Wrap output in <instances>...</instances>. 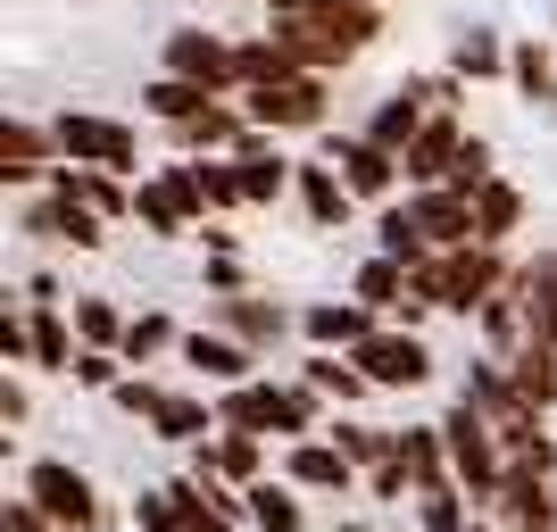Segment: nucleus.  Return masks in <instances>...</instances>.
Returning a JSON list of instances; mask_svg holds the SVG:
<instances>
[{
    "mask_svg": "<svg viewBox=\"0 0 557 532\" xmlns=\"http://www.w3.org/2000/svg\"><path fill=\"white\" fill-rule=\"evenodd\" d=\"M508 275H516V258L499 250V242H458V250H433L424 267H408V292H424V300L449 308V317H474Z\"/></svg>",
    "mask_w": 557,
    "mask_h": 532,
    "instance_id": "f257e3e1",
    "label": "nucleus"
},
{
    "mask_svg": "<svg viewBox=\"0 0 557 532\" xmlns=\"http://www.w3.org/2000/svg\"><path fill=\"white\" fill-rule=\"evenodd\" d=\"M216 417L242 424V433H267V441H317V417H325V392H308V383H225L216 399Z\"/></svg>",
    "mask_w": 557,
    "mask_h": 532,
    "instance_id": "f03ea898",
    "label": "nucleus"
},
{
    "mask_svg": "<svg viewBox=\"0 0 557 532\" xmlns=\"http://www.w3.org/2000/svg\"><path fill=\"white\" fill-rule=\"evenodd\" d=\"M442 433H449V466H458L466 499H474V508H499V483H508V449H499L491 417L458 392V399L442 408Z\"/></svg>",
    "mask_w": 557,
    "mask_h": 532,
    "instance_id": "7ed1b4c3",
    "label": "nucleus"
},
{
    "mask_svg": "<svg viewBox=\"0 0 557 532\" xmlns=\"http://www.w3.org/2000/svg\"><path fill=\"white\" fill-rule=\"evenodd\" d=\"M50 134H59V159H75V166H109V175H134V166H141V134L125 125V116L59 109V116H50Z\"/></svg>",
    "mask_w": 557,
    "mask_h": 532,
    "instance_id": "20e7f679",
    "label": "nucleus"
},
{
    "mask_svg": "<svg viewBox=\"0 0 557 532\" xmlns=\"http://www.w3.org/2000/svg\"><path fill=\"white\" fill-rule=\"evenodd\" d=\"M159 75H184V84H200V92H242V67H233V42L225 34H209V25H175L159 42Z\"/></svg>",
    "mask_w": 557,
    "mask_h": 532,
    "instance_id": "39448f33",
    "label": "nucleus"
},
{
    "mask_svg": "<svg viewBox=\"0 0 557 532\" xmlns=\"http://www.w3.org/2000/svg\"><path fill=\"white\" fill-rule=\"evenodd\" d=\"M250 100V125H267V134H317L333 116V75H292V84H258Z\"/></svg>",
    "mask_w": 557,
    "mask_h": 532,
    "instance_id": "423d86ee",
    "label": "nucleus"
},
{
    "mask_svg": "<svg viewBox=\"0 0 557 532\" xmlns=\"http://www.w3.org/2000/svg\"><path fill=\"white\" fill-rule=\"evenodd\" d=\"M25 491L59 516V532H100V516H109V508H100V491H92V474L67 466V458H25Z\"/></svg>",
    "mask_w": 557,
    "mask_h": 532,
    "instance_id": "0eeeda50",
    "label": "nucleus"
},
{
    "mask_svg": "<svg viewBox=\"0 0 557 532\" xmlns=\"http://www.w3.org/2000/svg\"><path fill=\"white\" fill-rule=\"evenodd\" d=\"M349 358L367 367L374 392H417L424 374H433V349H424V333H408V324H392V317L374 324V333L349 349Z\"/></svg>",
    "mask_w": 557,
    "mask_h": 532,
    "instance_id": "6e6552de",
    "label": "nucleus"
},
{
    "mask_svg": "<svg viewBox=\"0 0 557 532\" xmlns=\"http://www.w3.org/2000/svg\"><path fill=\"white\" fill-rule=\"evenodd\" d=\"M317 159L349 184V200H392L399 175H408V166H399L383 141H367V134H317Z\"/></svg>",
    "mask_w": 557,
    "mask_h": 532,
    "instance_id": "1a4fd4ad",
    "label": "nucleus"
},
{
    "mask_svg": "<svg viewBox=\"0 0 557 532\" xmlns=\"http://www.w3.org/2000/svg\"><path fill=\"white\" fill-rule=\"evenodd\" d=\"M50 166H59V134L34 125V116H9V125H0V184L34 200V191L50 184Z\"/></svg>",
    "mask_w": 557,
    "mask_h": 532,
    "instance_id": "9d476101",
    "label": "nucleus"
},
{
    "mask_svg": "<svg viewBox=\"0 0 557 532\" xmlns=\"http://www.w3.org/2000/svg\"><path fill=\"white\" fill-rule=\"evenodd\" d=\"M17 225L34 233V242H67V250H100L109 242V216L84 209V200H59V191H42V200H25Z\"/></svg>",
    "mask_w": 557,
    "mask_h": 532,
    "instance_id": "9b49d317",
    "label": "nucleus"
},
{
    "mask_svg": "<svg viewBox=\"0 0 557 532\" xmlns=\"http://www.w3.org/2000/svg\"><path fill=\"white\" fill-rule=\"evenodd\" d=\"M175 184H184V200H191L200 225L250 209V200H242V166H233V150H216V159H175Z\"/></svg>",
    "mask_w": 557,
    "mask_h": 532,
    "instance_id": "f8f14e48",
    "label": "nucleus"
},
{
    "mask_svg": "<svg viewBox=\"0 0 557 532\" xmlns=\"http://www.w3.org/2000/svg\"><path fill=\"white\" fill-rule=\"evenodd\" d=\"M233 166H242V200H250V209L292 200V175H300V166L275 150V134H267V125H250V134L233 141Z\"/></svg>",
    "mask_w": 557,
    "mask_h": 532,
    "instance_id": "ddd939ff",
    "label": "nucleus"
},
{
    "mask_svg": "<svg viewBox=\"0 0 557 532\" xmlns=\"http://www.w3.org/2000/svg\"><path fill=\"white\" fill-rule=\"evenodd\" d=\"M209 324H225L233 342H250V349H267V342H283V333H292V308L283 300H267V292H225V300L209 308Z\"/></svg>",
    "mask_w": 557,
    "mask_h": 532,
    "instance_id": "4468645a",
    "label": "nucleus"
},
{
    "mask_svg": "<svg viewBox=\"0 0 557 532\" xmlns=\"http://www.w3.org/2000/svg\"><path fill=\"white\" fill-rule=\"evenodd\" d=\"M283 483H300V491H349L358 483V458H349L342 441H283Z\"/></svg>",
    "mask_w": 557,
    "mask_h": 532,
    "instance_id": "2eb2a0df",
    "label": "nucleus"
},
{
    "mask_svg": "<svg viewBox=\"0 0 557 532\" xmlns=\"http://www.w3.org/2000/svg\"><path fill=\"white\" fill-rule=\"evenodd\" d=\"M408 209H417V225H424V242H433V250L474 242V191H466V184H424Z\"/></svg>",
    "mask_w": 557,
    "mask_h": 532,
    "instance_id": "dca6fc26",
    "label": "nucleus"
},
{
    "mask_svg": "<svg viewBox=\"0 0 557 532\" xmlns=\"http://www.w3.org/2000/svg\"><path fill=\"white\" fill-rule=\"evenodd\" d=\"M458 159H466V125H458V116H424V134L408 141V159H399V166H408V184L424 191V184H449Z\"/></svg>",
    "mask_w": 557,
    "mask_h": 532,
    "instance_id": "f3484780",
    "label": "nucleus"
},
{
    "mask_svg": "<svg viewBox=\"0 0 557 532\" xmlns=\"http://www.w3.org/2000/svg\"><path fill=\"white\" fill-rule=\"evenodd\" d=\"M292 200H300V216H308L317 233H342L349 209H358V200H349V184L333 175L325 159H300V175H292Z\"/></svg>",
    "mask_w": 557,
    "mask_h": 532,
    "instance_id": "a211bd4d",
    "label": "nucleus"
},
{
    "mask_svg": "<svg viewBox=\"0 0 557 532\" xmlns=\"http://www.w3.org/2000/svg\"><path fill=\"white\" fill-rule=\"evenodd\" d=\"M250 342H233L225 324H200V333H184V367L200 374V383H250Z\"/></svg>",
    "mask_w": 557,
    "mask_h": 532,
    "instance_id": "6ab92c4d",
    "label": "nucleus"
},
{
    "mask_svg": "<svg viewBox=\"0 0 557 532\" xmlns=\"http://www.w3.org/2000/svg\"><path fill=\"white\" fill-rule=\"evenodd\" d=\"M491 516H499L508 532H557V483L508 466V483H499V508H491Z\"/></svg>",
    "mask_w": 557,
    "mask_h": 532,
    "instance_id": "aec40b11",
    "label": "nucleus"
},
{
    "mask_svg": "<svg viewBox=\"0 0 557 532\" xmlns=\"http://www.w3.org/2000/svg\"><path fill=\"white\" fill-rule=\"evenodd\" d=\"M516 292H524V333L557 349V250L516 258Z\"/></svg>",
    "mask_w": 557,
    "mask_h": 532,
    "instance_id": "412c9836",
    "label": "nucleus"
},
{
    "mask_svg": "<svg viewBox=\"0 0 557 532\" xmlns=\"http://www.w3.org/2000/svg\"><path fill=\"white\" fill-rule=\"evenodd\" d=\"M134 225H150L159 242H175V233L200 225V216H191V200H184V184H175V166H166V175H150V184H134Z\"/></svg>",
    "mask_w": 557,
    "mask_h": 532,
    "instance_id": "4be33fe9",
    "label": "nucleus"
},
{
    "mask_svg": "<svg viewBox=\"0 0 557 532\" xmlns=\"http://www.w3.org/2000/svg\"><path fill=\"white\" fill-rule=\"evenodd\" d=\"M399 466H408V483H417V491L458 483V466H449V433H442V424H399Z\"/></svg>",
    "mask_w": 557,
    "mask_h": 532,
    "instance_id": "5701e85b",
    "label": "nucleus"
},
{
    "mask_svg": "<svg viewBox=\"0 0 557 532\" xmlns=\"http://www.w3.org/2000/svg\"><path fill=\"white\" fill-rule=\"evenodd\" d=\"M374 324H383V317H374V308H358V300H317V308H300V333H308L317 349H358Z\"/></svg>",
    "mask_w": 557,
    "mask_h": 532,
    "instance_id": "b1692460",
    "label": "nucleus"
},
{
    "mask_svg": "<svg viewBox=\"0 0 557 532\" xmlns=\"http://www.w3.org/2000/svg\"><path fill=\"white\" fill-rule=\"evenodd\" d=\"M474 324H483V358H516V349L533 342V333H524V292H516V275L474 308Z\"/></svg>",
    "mask_w": 557,
    "mask_h": 532,
    "instance_id": "393cba45",
    "label": "nucleus"
},
{
    "mask_svg": "<svg viewBox=\"0 0 557 532\" xmlns=\"http://www.w3.org/2000/svg\"><path fill=\"white\" fill-rule=\"evenodd\" d=\"M200 458H209L225 483H242V491L267 483V433H242V424H225L216 441H200Z\"/></svg>",
    "mask_w": 557,
    "mask_h": 532,
    "instance_id": "a878e982",
    "label": "nucleus"
},
{
    "mask_svg": "<svg viewBox=\"0 0 557 532\" xmlns=\"http://www.w3.org/2000/svg\"><path fill=\"white\" fill-rule=\"evenodd\" d=\"M216 399H191V392H166L159 399V417H150V433L159 441H184V449H200V441H216Z\"/></svg>",
    "mask_w": 557,
    "mask_h": 532,
    "instance_id": "bb28decb",
    "label": "nucleus"
},
{
    "mask_svg": "<svg viewBox=\"0 0 557 532\" xmlns=\"http://www.w3.org/2000/svg\"><path fill=\"white\" fill-rule=\"evenodd\" d=\"M524 216H533V200H524L508 175H491V184L474 191V242H499V250H508V233L524 225Z\"/></svg>",
    "mask_w": 557,
    "mask_h": 532,
    "instance_id": "cd10ccee",
    "label": "nucleus"
},
{
    "mask_svg": "<svg viewBox=\"0 0 557 532\" xmlns=\"http://www.w3.org/2000/svg\"><path fill=\"white\" fill-rule=\"evenodd\" d=\"M308 392H325L333 408H358V399H374V383H367V367L349 358V349H317L308 358V374H300Z\"/></svg>",
    "mask_w": 557,
    "mask_h": 532,
    "instance_id": "c85d7f7f",
    "label": "nucleus"
},
{
    "mask_svg": "<svg viewBox=\"0 0 557 532\" xmlns=\"http://www.w3.org/2000/svg\"><path fill=\"white\" fill-rule=\"evenodd\" d=\"M508 374H516V399H524L533 417H557V349L549 342H524L508 358Z\"/></svg>",
    "mask_w": 557,
    "mask_h": 532,
    "instance_id": "c756f323",
    "label": "nucleus"
},
{
    "mask_svg": "<svg viewBox=\"0 0 557 532\" xmlns=\"http://www.w3.org/2000/svg\"><path fill=\"white\" fill-rule=\"evenodd\" d=\"M424 100H408V92H383L374 100V116H367V141H383V150H392V159H408V141L424 134Z\"/></svg>",
    "mask_w": 557,
    "mask_h": 532,
    "instance_id": "7c9ffc66",
    "label": "nucleus"
},
{
    "mask_svg": "<svg viewBox=\"0 0 557 532\" xmlns=\"http://www.w3.org/2000/svg\"><path fill=\"white\" fill-rule=\"evenodd\" d=\"M349 300L358 308H374V317H392L399 300H408V267H399V258H358V275H349Z\"/></svg>",
    "mask_w": 557,
    "mask_h": 532,
    "instance_id": "2f4dec72",
    "label": "nucleus"
},
{
    "mask_svg": "<svg viewBox=\"0 0 557 532\" xmlns=\"http://www.w3.org/2000/svg\"><path fill=\"white\" fill-rule=\"evenodd\" d=\"M466 399H474V408H483L491 424L524 417V399H516V374H508V358H474V367H466Z\"/></svg>",
    "mask_w": 557,
    "mask_h": 532,
    "instance_id": "473e14b6",
    "label": "nucleus"
},
{
    "mask_svg": "<svg viewBox=\"0 0 557 532\" xmlns=\"http://www.w3.org/2000/svg\"><path fill=\"white\" fill-rule=\"evenodd\" d=\"M233 67H242V92H258V84H292V75H308L292 50L275 42V34H250V42H233Z\"/></svg>",
    "mask_w": 557,
    "mask_h": 532,
    "instance_id": "72a5a7b5",
    "label": "nucleus"
},
{
    "mask_svg": "<svg viewBox=\"0 0 557 532\" xmlns=\"http://www.w3.org/2000/svg\"><path fill=\"white\" fill-rule=\"evenodd\" d=\"M449 75H458V84H491V75H508V42H499L491 25H466L458 42H449Z\"/></svg>",
    "mask_w": 557,
    "mask_h": 532,
    "instance_id": "f704fd0d",
    "label": "nucleus"
},
{
    "mask_svg": "<svg viewBox=\"0 0 557 532\" xmlns=\"http://www.w3.org/2000/svg\"><path fill=\"white\" fill-rule=\"evenodd\" d=\"M374 242H383V258H399V267H424V258H433V242H424L408 200H383V209H374Z\"/></svg>",
    "mask_w": 557,
    "mask_h": 532,
    "instance_id": "c9c22d12",
    "label": "nucleus"
},
{
    "mask_svg": "<svg viewBox=\"0 0 557 532\" xmlns=\"http://www.w3.org/2000/svg\"><path fill=\"white\" fill-rule=\"evenodd\" d=\"M242 499H250V532H308L300 483H275V474H267V483H250Z\"/></svg>",
    "mask_w": 557,
    "mask_h": 532,
    "instance_id": "e433bc0d",
    "label": "nucleus"
},
{
    "mask_svg": "<svg viewBox=\"0 0 557 532\" xmlns=\"http://www.w3.org/2000/svg\"><path fill=\"white\" fill-rule=\"evenodd\" d=\"M166 349H184V324H175V317H159V308L125 317V342H116L125 367H150V358H166Z\"/></svg>",
    "mask_w": 557,
    "mask_h": 532,
    "instance_id": "4c0bfd02",
    "label": "nucleus"
},
{
    "mask_svg": "<svg viewBox=\"0 0 557 532\" xmlns=\"http://www.w3.org/2000/svg\"><path fill=\"white\" fill-rule=\"evenodd\" d=\"M508 84L533 100V109H549L557 100V50L549 42H508Z\"/></svg>",
    "mask_w": 557,
    "mask_h": 532,
    "instance_id": "58836bf2",
    "label": "nucleus"
},
{
    "mask_svg": "<svg viewBox=\"0 0 557 532\" xmlns=\"http://www.w3.org/2000/svg\"><path fill=\"white\" fill-rule=\"evenodd\" d=\"M209 100H216V92H200V84H184V75H150V84H141V109L159 116L166 134H175V125H191Z\"/></svg>",
    "mask_w": 557,
    "mask_h": 532,
    "instance_id": "ea45409f",
    "label": "nucleus"
},
{
    "mask_svg": "<svg viewBox=\"0 0 557 532\" xmlns=\"http://www.w3.org/2000/svg\"><path fill=\"white\" fill-rule=\"evenodd\" d=\"M417 532H474V499H466V483L417 491Z\"/></svg>",
    "mask_w": 557,
    "mask_h": 532,
    "instance_id": "a19ab883",
    "label": "nucleus"
},
{
    "mask_svg": "<svg viewBox=\"0 0 557 532\" xmlns=\"http://www.w3.org/2000/svg\"><path fill=\"white\" fill-rule=\"evenodd\" d=\"M67 317H75V342H84V349H116V342H125V308H116V300H75Z\"/></svg>",
    "mask_w": 557,
    "mask_h": 532,
    "instance_id": "79ce46f5",
    "label": "nucleus"
},
{
    "mask_svg": "<svg viewBox=\"0 0 557 532\" xmlns=\"http://www.w3.org/2000/svg\"><path fill=\"white\" fill-rule=\"evenodd\" d=\"M333 441H342L358 466H383L399 449V433H374V424H358V417H333Z\"/></svg>",
    "mask_w": 557,
    "mask_h": 532,
    "instance_id": "37998d69",
    "label": "nucleus"
},
{
    "mask_svg": "<svg viewBox=\"0 0 557 532\" xmlns=\"http://www.w3.org/2000/svg\"><path fill=\"white\" fill-rule=\"evenodd\" d=\"M125 358H116V349H75V374L67 383H84V392H116V383H125Z\"/></svg>",
    "mask_w": 557,
    "mask_h": 532,
    "instance_id": "c03bdc74",
    "label": "nucleus"
},
{
    "mask_svg": "<svg viewBox=\"0 0 557 532\" xmlns=\"http://www.w3.org/2000/svg\"><path fill=\"white\" fill-rule=\"evenodd\" d=\"M159 383H150V374H125V383H116V392H109V408H116V417H141V424H150V417H159Z\"/></svg>",
    "mask_w": 557,
    "mask_h": 532,
    "instance_id": "a18cd8bd",
    "label": "nucleus"
},
{
    "mask_svg": "<svg viewBox=\"0 0 557 532\" xmlns=\"http://www.w3.org/2000/svg\"><path fill=\"white\" fill-rule=\"evenodd\" d=\"M0 532H59V516H50L42 499H34V491H17V499L0 508Z\"/></svg>",
    "mask_w": 557,
    "mask_h": 532,
    "instance_id": "49530a36",
    "label": "nucleus"
},
{
    "mask_svg": "<svg viewBox=\"0 0 557 532\" xmlns=\"http://www.w3.org/2000/svg\"><path fill=\"white\" fill-rule=\"evenodd\" d=\"M200 275H209L216 300H225V292H250V267H242V250H209V267H200Z\"/></svg>",
    "mask_w": 557,
    "mask_h": 532,
    "instance_id": "de8ad7c7",
    "label": "nucleus"
},
{
    "mask_svg": "<svg viewBox=\"0 0 557 532\" xmlns=\"http://www.w3.org/2000/svg\"><path fill=\"white\" fill-rule=\"evenodd\" d=\"M449 184H466V191H483V184H491V141L466 134V159H458V175H449Z\"/></svg>",
    "mask_w": 557,
    "mask_h": 532,
    "instance_id": "09e8293b",
    "label": "nucleus"
},
{
    "mask_svg": "<svg viewBox=\"0 0 557 532\" xmlns=\"http://www.w3.org/2000/svg\"><path fill=\"white\" fill-rule=\"evenodd\" d=\"M25 417H34V392L9 374V383H0V424H9V433H25Z\"/></svg>",
    "mask_w": 557,
    "mask_h": 532,
    "instance_id": "8fccbe9b",
    "label": "nucleus"
},
{
    "mask_svg": "<svg viewBox=\"0 0 557 532\" xmlns=\"http://www.w3.org/2000/svg\"><path fill=\"white\" fill-rule=\"evenodd\" d=\"M0 358H9V367H25V308H17V300L0 308Z\"/></svg>",
    "mask_w": 557,
    "mask_h": 532,
    "instance_id": "3c124183",
    "label": "nucleus"
},
{
    "mask_svg": "<svg viewBox=\"0 0 557 532\" xmlns=\"http://www.w3.org/2000/svg\"><path fill=\"white\" fill-rule=\"evenodd\" d=\"M25 308H59V275H50V267H34V275H25V292H17Z\"/></svg>",
    "mask_w": 557,
    "mask_h": 532,
    "instance_id": "603ef678",
    "label": "nucleus"
},
{
    "mask_svg": "<svg viewBox=\"0 0 557 532\" xmlns=\"http://www.w3.org/2000/svg\"><path fill=\"white\" fill-rule=\"evenodd\" d=\"M300 9H317V0H267V17H300Z\"/></svg>",
    "mask_w": 557,
    "mask_h": 532,
    "instance_id": "864d4df0",
    "label": "nucleus"
},
{
    "mask_svg": "<svg viewBox=\"0 0 557 532\" xmlns=\"http://www.w3.org/2000/svg\"><path fill=\"white\" fill-rule=\"evenodd\" d=\"M342 532H374V524H342Z\"/></svg>",
    "mask_w": 557,
    "mask_h": 532,
    "instance_id": "5fc2aeb1",
    "label": "nucleus"
},
{
    "mask_svg": "<svg viewBox=\"0 0 557 532\" xmlns=\"http://www.w3.org/2000/svg\"><path fill=\"white\" fill-rule=\"evenodd\" d=\"M374 9H392V0H374Z\"/></svg>",
    "mask_w": 557,
    "mask_h": 532,
    "instance_id": "6e6d98bb",
    "label": "nucleus"
},
{
    "mask_svg": "<svg viewBox=\"0 0 557 532\" xmlns=\"http://www.w3.org/2000/svg\"><path fill=\"white\" fill-rule=\"evenodd\" d=\"M549 116H557V100H549Z\"/></svg>",
    "mask_w": 557,
    "mask_h": 532,
    "instance_id": "4d7b16f0",
    "label": "nucleus"
},
{
    "mask_svg": "<svg viewBox=\"0 0 557 532\" xmlns=\"http://www.w3.org/2000/svg\"><path fill=\"white\" fill-rule=\"evenodd\" d=\"M258 9H267V0H258Z\"/></svg>",
    "mask_w": 557,
    "mask_h": 532,
    "instance_id": "13d9d810",
    "label": "nucleus"
},
{
    "mask_svg": "<svg viewBox=\"0 0 557 532\" xmlns=\"http://www.w3.org/2000/svg\"><path fill=\"white\" fill-rule=\"evenodd\" d=\"M549 424H557V417H549Z\"/></svg>",
    "mask_w": 557,
    "mask_h": 532,
    "instance_id": "bf43d9fd",
    "label": "nucleus"
}]
</instances>
